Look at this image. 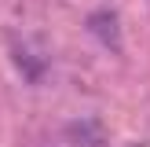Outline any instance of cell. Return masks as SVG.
<instances>
[{
    "label": "cell",
    "mask_w": 150,
    "mask_h": 147,
    "mask_svg": "<svg viewBox=\"0 0 150 147\" xmlns=\"http://www.w3.org/2000/svg\"><path fill=\"white\" fill-rule=\"evenodd\" d=\"M66 136H70L77 147H103V143H106V132H103V125H99V121H92V118H84V121H73L70 129H66Z\"/></svg>",
    "instance_id": "6da1fadb"
},
{
    "label": "cell",
    "mask_w": 150,
    "mask_h": 147,
    "mask_svg": "<svg viewBox=\"0 0 150 147\" xmlns=\"http://www.w3.org/2000/svg\"><path fill=\"white\" fill-rule=\"evenodd\" d=\"M128 147H146V143H128Z\"/></svg>",
    "instance_id": "3957f363"
},
{
    "label": "cell",
    "mask_w": 150,
    "mask_h": 147,
    "mask_svg": "<svg viewBox=\"0 0 150 147\" xmlns=\"http://www.w3.org/2000/svg\"><path fill=\"white\" fill-rule=\"evenodd\" d=\"M88 26H92V33L99 37L103 44L121 48V33H117V15H114V11H95L92 19H88Z\"/></svg>",
    "instance_id": "7a4b0ae2"
}]
</instances>
